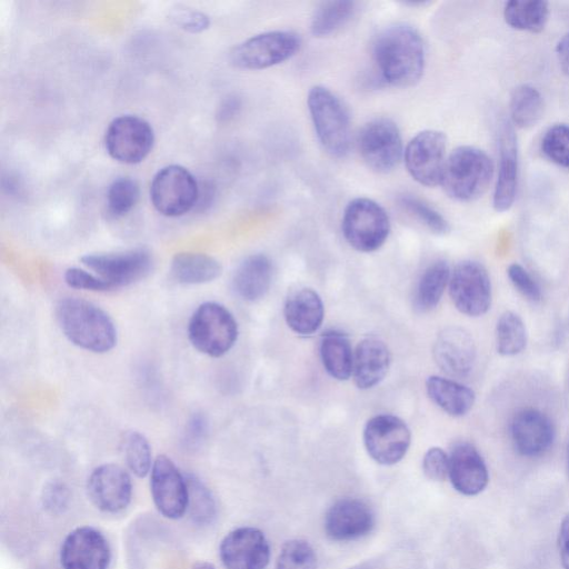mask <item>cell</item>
I'll use <instances>...</instances> for the list:
<instances>
[{"instance_id": "1", "label": "cell", "mask_w": 569, "mask_h": 569, "mask_svg": "<svg viewBox=\"0 0 569 569\" xmlns=\"http://www.w3.org/2000/svg\"><path fill=\"white\" fill-rule=\"evenodd\" d=\"M372 57L377 72L386 84L411 87L423 74V40L409 24L395 23L380 31L373 42Z\"/></svg>"}, {"instance_id": "2", "label": "cell", "mask_w": 569, "mask_h": 569, "mask_svg": "<svg viewBox=\"0 0 569 569\" xmlns=\"http://www.w3.org/2000/svg\"><path fill=\"white\" fill-rule=\"evenodd\" d=\"M57 319L63 335L79 348L102 353L117 343L113 321L92 302L66 298L57 307Z\"/></svg>"}, {"instance_id": "3", "label": "cell", "mask_w": 569, "mask_h": 569, "mask_svg": "<svg viewBox=\"0 0 569 569\" xmlns=\"http://www.w3.org/2000/svg\"><path fill=\"white\" fill-rule=\"evenodd\" d=\"M493 172V162L483 150L460 146L447 157L440 184L451 199L468 202L487 191Z\"/></svg>"}, {"instance_id": "4", "label": "cell", "mask_w": 569, "mask_h": 569, "mask_svg": "<svg viewBox=\"0 0 569 569\" xmlns=\"http://www.w3.org/2000/svg\"><path fill=\"white\" fill-rule=\"evenodd\" d=\"M307 104L321 147L331 157L343 158L351 142L350 117L345 103L327 87L313 86Z\"/></svg>"}, {"instance_id": "5", "label": "cell", "mask_w": 569, "mask_h": 569, "mask_svg": "<svg viewBox=\"0 0 569 569\" xmlns=\"http://www.w3.org/2000/svg\"><path fill=\"white\" fill-rule=\"evenodd\" d=\"M191 345L210 357H221L236 343L238 325L232 313L218 302L201 303L188 325Z\"/></svg>"}, {"instance_id": "6", "label": "cell", "mask_w": 569, "mask_h": 569, "mask_svg": "<svg viewBox=\"0 0 569 569\" xmlns=\"http://www.w3.org/2000/svg\"><path fill=\"white\" fill-rule=\"evenodd\" d=\"M341 230L346 241L353 249L372 252L378 250L389 236V216L377 201L359 197L345 208Z\"/></svg>"}, {"instance_id": "7", "label": "cell", "mask_w": 569, "mask_h": 569, "mask_svg": "<svg viewBox=\"0 0 569 569\" xmlns=\"http://www.w3.org/2000/svg\"><path fill=\"white\" fill-rule=\"evenodd\" d=\"M301 38L290 30H272L244 40L230 54L232 64L241 69L260 70L277 66L293 57Z\"/></svg>"}, {"instance_id": "8", "label": "cell", "mask_w": 569, "mask_h": 569, "mask_svg": "<svg viewBox=\"0 0 569 569\" xmlns=\"http://www.w3.org/2000/svg\"><path fill=\"white\" fill-rule=\"evenodd\" d=\"M199 192L193 174L178 164L160 169L150 184L153 207L167 217H178L190 211L198 203Z\"/></svg>"}, {"instance_id": "9", "label": "cell", "mask_w": 569, "mask_h": 569, "mask_svg": "<svg viewBox=\"0 0 569 569\" xmlns=\"http://www.w3.org/2000/svg\"><path fill=\"white\" fill-rule=\"evenodd\" d=\"M357 143L365 163L378 173L392 171L403 157L400 130L387 118L367 122L359 132Z\"/></svg>"}, {"instance_id": "10", "label": "cell", "mask_w": 569, "mask_h": 569, "mask_svg": "<svg viewBox=\"0 0 569 569\" xmlns=\"http://www.w3.org/2000/svg\"><path fill=\"white\" fill-rule=\"evenodd\" d=\"M447 157L446 134L435 129L418 132L403 151L409 174L426 187L440 184Z\"/></svg>"}, {"instance_id": "11", "label": "cell", "mask_w": 569, "mask_h": 569, "mask_svg": "<svg viewBox=\"0 0 569 569\" xmlns=\"http://www.w3.org/2000/svg\"><path fill=\"white\" fill-rule=\"evenodd\" d=\"M449 295L463 315L479 317L491 306V282L486 268L471 260L461 261L451 271Z\"/></svg>"}, {"instance_id": "12", "label": "cell", "mask_w": 569, "mask_h": 569, "mask_svg": "<svg viewBox=\"0 0 569 569\" xmlns=\"http://www.w3.org/2000/svg\"><path fill=\"white\" fill-rule=\"evenodd\" d=\"M154 134L144 119L123 114L113 119L104 136V146L111 158L122 163H138L151 151Z\"/></svg>"}, {"instance_id": "13", "label": "cell", "mask_w": 569, "mask_h": 569, "mask_svg": "<svg viewBox=\"0 0 569 569\" xmlns=\"http://www.w3.org/2000/svg\"><path fill=\"white\" fill-rule=\"evenodd\" d=\"M410 442V429L403 420L392 415L375 416L363 429L366 450L380 465L399 462L406 456Z\"/></svg>"}, {"instance_id": "14", "label": "cell", "mask_w": 569, "mask_h": 569, "mask_svg": "<svg viewBox=\"0 0 569 569\" xmlns=\"http://www.w3.org/2000/svg\"><path fill=\"white\" fill-rule=\"evenodd\" d=\"M150 491L154 506L166 518L179 519L187 512L189 501L187 478L164 455L158 456L152 463Z\"/></svg>"}, {"instance_id": "15", "label": "cell", "mask_w": 569, "mask_h": 569, "mask_svg": "<svg viewBox=\"0 0 569 569\" xmlns=\"http://www.w3.org/2000/svg\"><path fill=\"white\" fill-rule=\"evenodd\" d=\"M81 262L107 281L112 289L144 278L152 267L151 254L144 249L86 254Z\"/></svg>"}, {"instance_id": "16", "label": "cell", "mask_w": 569, "mask_h": 569, "mask_svg": "<svg viewBox=\"0 0 569 569\" xmlns=\"http://www.w3.org/2000/svg\"><path fill=\"white\" fill-rule=\"evenodd\" d=\"M110 559L107 539L89 526L70 531L60 548L62 569H108Z\"/></svg>"}, {"instance_id": "17", "label": "cell", "mask_w": 569, "mask_h": 569, "mask_svg": "<svg viewBox=\"0 0 569 569\" xmlns=\"http://www.w3.org/2000/svg\"><path fill=\"white\" fill-rule=\"evenodd\" d=\"M219 553L226 569H264L270 560V546L258 528L240 527L221 540Z\"/></svg>"}, {"instance_id": "18", "label": "cell", "mask_w": 569, "mask_h": 569, "mask_svg": "<svg viewBox=\"0 0 569 569\" xmlns=\"http://www.w3.org/2000/svg\"><path fill=\"white\" fill-rule=\"evenodd\" d=\"M87 492L97 509L116 513L126 509L131 501V478L122 467L104 463L90 473Z\"/></svg>"}, {"instance_id": "19", "label": "cell", "mask_w": 569, "mask_h": 569, "mask_svg": "<svg viewBox=\"0 0 569 569\" xmlns=\"http://www.w3.org/2000/svg\"><path fill=\"white\" fill-rule=\"evenodd\" d=\"M375 526L371 508L362 500L343 498L325 516V531L335 541H350L368 535Z\"/></svg>"}, {"instance_id": "20", "label": "cell", "mask_w": 569, "mask_h": 569, "mask_svg": "<svg viewBox=\"0 0 569 569\" xmlns=\"http://www.w3.org/2000/svg\"><path fill=\"white\" fill-rule=\"evenodd\" d=\"M433 357L439 368L452 377H465L476 361V345L470 333L459 327H448L437 337Z\"/></svg>"}, {"instance_id": "21", "label": "cell", "mask_w": 569, "mask_h": 569, "mask_svg": "<svg viewBox=\"0 0 569 569\" xmlns=\"http://www.w3.org/2000/svg\"><path fill=\"white\" fill-rule=\"evenodd\" d=\"M510 433L516 450L525 457L545 453L552 445L555 429L543 412L526 408L518 411L511 421Z\"/></svg>"}, {"instance_id": "22", "label": "cell", "mask_w": 569, "mask_h": 569, "mask_svg": "<svg viewBox=\"0 0 569 569\" xmlns=\"http://www.w3.org/2000/svg\"><path fill=\"white\" fill-rule=\"evenodd\" d=\"M448 477L452 487L465 496L480 493L489 480L481 455L468 442H459L452 448L449 455Z\"/></svg>"}, {"instance_id": "23", "label": "cell", "mask_w": 569, "mask_h": 569, "mask_svg": "<svg viewBox=\"0 0 569 569\" xmlns=\"http://www.w3.org/2000/svg\"><path fill=\"white\" fill-rule=\"evenodd\" d=\"M518 148L515 131L505 122L499 133V167L492 204L496 211L503 212L515 202L518 186Z\"/></svg>"}, {"instance_id": "24", "label": "cell", "mask_w": 569, "mask_h": 569, "mask_svg": "<svg viewBox=\"0 0 569 569\" xmlns=\"http://www.w3.org/2000/svg\"><path fill=\"white\" fill-rule=\"evenodd\" d=\"M390 365V352L379 338L362 339L353 352L352 377L359 389H370L386 377Z\"/></svg>"}, {"instance_id": "25", "label": "cell", "mask_w": 569, "mask_h": 569, "mask_svg": "<svg viewBox=\"0 0 569 569\" xmlns=\"http://www.w3.org/2000/svg\"><path fill=\"white\" fill-rule=\"evenodd\" d=\"M283 316L293 332L303 336L312 335L322 325L323 302L317 291L311 288H301L287 298Z\"/></svg>"}, {"instance_id": "26", "label": "cell", "mask_w": 569, "mask_h": 569, "mask_svg": "<svg viewBox=\"0 0 569 569\" xmlns=\"http://www.w3.org/2000/svg\"><path fill=\"white\" fill-rule=\"evenodd\" d=\"M272 279V263L262 253L247 257L237 268L232 286L236 293L246 301H257L266 296Z\"/></svg>"}, {"instance_id": "27", "label": "cell", "mask_w": 569, "mask_h": 569, "mask_svg": "<svg viewBox=\"0 0 569 569\" xmlns=\"http://www.w3.org/2000/svg\"><path fill=\"white\" fill-rule=\"evenodd\" d=\"M426 390L432 402L453 417H461L468 413L476 399L472 389L439 376L428 377Z\"/></svg>"}, {"instance_id": "28", "label": "cell", "mask_w": 569, "mask_h": 569, "mask_svg": "<svg viewBox=\"0 0 569 569\" xmlns=\"http://www.w3.org/2000/svg\"><path fill=\"white\" fill-rule=\"evenodd\" d=\"M171 276L183 284L207 283L221 273L220 263L212 257L199 252H180L171 261Z\"/></svg>"}, {"instance_id": "29", "label": "cell", "mask_w": 569, "mask_h": 569, "mask_svg": "<svg viewBox=\"0 0 569 569\" xmlns=\"http://www.w3.org/2000/svg\"><path fill=\"white\" fill-rule=\"evenodd\" d=\"M320 357L330 377L342 381L352 376L353 352L348 337L342 332L330 331L322 336Z\"/></svg>"}, {"instance_id": "30", "label": "cell", "mask_w": 569, "mask_h": 569, "mask_svg": "<svg viewBox=\"0 0 569 569\" xmlns=\"http://www.w3.org/2000/svg\"><path fill=\"white\" fill-rule=\"evenodd\" d=\"M449 264L443 260L431 263L421 274L415 293L413 307L419 312L432 310L439 303L450 279Z\"/></svg>"}, {"instance_id": "31", "label": "cell", "mask_w": 569, "mask_h": 569, "mask_svg": "<svg viewBox=\"0 0 569 569\" xmlns=\"http://www.w3.org/2000/svg\"><path fill=\"white\" fill-rule=\"evenodd\" d=\"M549 17L548 2L542 0H512L505 4L503 18L511 28L540 32L545 29Z\"/></svg>"}, {"instance_id": "32", "label": "cell", "mask_w": 569, "mask_h": 569, "mask_svg": "<svg viewBox=\"0 0 569 569\" xmlns=\"http://www.w3.org/2000/svg\"><path fill=\"white\" fill-rule=\"evenodd\" d=\"M356 11L353 1H326L315 10L310 31L313 37L325 38L340 30L352 18Z\"/></svg>"}, {"instance_id": "33", "label": "cell", "mask_w": 569, "mask_h": 569, "mask_svg": "<svg viewBox=\"0 0 569 569\" xmlns=\"http://www.w3.org/2000/svg\"><path fill=\"white\" fill-rule=\"evenodd\" d=\"M541 93L530 84H520L510 97V117L512 123L521 129L536 126L543 114Z\"/></svg>"}, {"instance_id": "34", "label": "cell", "mask_w": 569, "mask_h": 569, "mask_svg": "<svg viewBox=\"0 0 569 569\" xmlns=\"http://www.w3.org/2000/svg\"><path fill=\"white\" fill-rule=\"evenodd\" d=\"M527 345V331L522 319L512 311H505L496 326V348L501 356H516Z\"/></svg>"}, {"instance_id": "35", "label": "cell", "mask_w": 569, "mask_h": 569, "mask_svg": "<svg viewBox=\"0 0 569 569\" xmlns=\"http://www.w3.org/2000/svg\"><path fill=\"white\" fill-rule=\"evenodd\" d=\"M122 451L127 466L137 477H146L151 471V449L142 433L127 432L122 439Z\"/></svg>"}, {"instance_id": "36", "label": "cell", "mask_w": 569, "mask_h": 569, "mask_svg": "<svg viewBox=\"0 0 569 569\" xmlns=\"http://www.w3.org/2000/svg\"><path fill=\"white\" fill-rule=\"evenodd\" d=\"M189 501L188 510L194 523H210L216 515L217 507L210 490L194 476H188Z\"/></svg>"}, {"instance_id": "37", "label": "cell", "mask_w": 569, "mask_h": 569, "mask_svg": "<svg viewBox=\"0 0 569 569\" xmlns=\"http://www.w3.org/2000/svg\"><path fill=\"white\" fill-rule=\"evenodd\" d=\"M140 190L134 179L120 177L111 182L107 191L108 212L112 217H122L137 203Z\"/></svg>"}, {"instance_id": "38", "label": "cell", "mask_w": 569, "mask_h": 569, "mask_svg": "<svg viewBox=\"0 0 569 569\" xmlns=\"http://www.w3.org/2000/svg\"><path fill=\"white\" fill-rule=\"evenodd\" d=\"M400 204L431 232L442 236L449 232L450 226L445 217L425 200L405 194Z\"/></svg>"}, {"instance_id": "39", "label": "cell", "mask_w": 569, "mask_h": 569, "mask_svg": "<svg viewBox=\"0 0 569 569\" xmlns=\"http://www.w3.org/2000/svg\"><path fill=\"white\" fill-rule=\"evenodd\" d=\"M276 569H317L316 552L306 540H289L279 552Z\"/></svg>"}, {"instance_id": "40", "label": "cell", "mask_w": 569, "mask_h": 569, "mask_svg": "<svg viewBox=\"0 0 569 569\" xmlns=\"http://www.w3.org/2000/svg\"><path fill=\"white\" fill-rule=\"evenodd\" d=\"M541 149L549 160L569 169V126L558 123L550 127L541 139Z\"/></svg>"}, {"instance_id": "41", "label": "cell", "mask_w": 569, "mask_h": 569, "mask_svg": "<svg viewBox=\"0 0 569 569\" xmlns=\"http://www.w3.org/2000/svg\"><path fill=\"white\" fill-rule=\"evenodd\" d=\"M422 470L430 480H445L449 473V456L439 447L428 449L422 459Z\"/></svg>"}, {"instance_id": "42", "label": "cell", "mask_w": 569, "mask_h": 569, "mask_svg": "<svg viewBox=\"0 0 569 569\" xmlns=\"http://www.w3.org/2000/svg\"><path fill=\"white\" fill-rule=\"evenodd\" d=\"M508 277L513 287L527 299L538 301L541 298V290L535 279L520 264L512 263L508 267Z\"/></svg>"}, {"instance_id": "43", "label": "cell", "mask_w": 569, "mask_h": 569, "mask_svg": "<svg viewBox=\"0 0 569 569\" xmlns=\"http://www.w3.org/2000/svg\"><path fill=\"white\" fill-rule=\"evenodd\" d=\"M66 283L74 289L92 290V291H107L112 287L101 279L86 270L79 268H69L64 272Z\"/></svg>"}, {"instance_id": "44", "label": "cell", "mask_w": 569, "mask_h": 569, "mask_svg": "<svg viewBox=\"0 0 569 569\" xmlns=\"http://www.w3.org/2000/svg\"><path fill=\"white\" fill-rule=\"evenodd\" d=\"M171 18L178 26L190 32L202 31L209 26V18L204 13L189 8L174 9Z\"/></svg>"}, {"instance_id": "45", "label": "cell", "mask_w": 569, "mask_h": 569, "mask_svg": "<svg viewBox=\"0 0 569 569\" xmlns=\"http://www.w3.org/2000/svg\"><path fill=\"white\" fill-rule=\"evenodd\" d=\"M208 431V421L201 413H194L187 423L186 441L189 443H198L202 441Z\"/></svg>"}, {"instance_id": "46", "label": "cell", "mask_w": 569, "mask_h": 569, "mask_svg": "<svg viewBox=\"0 0 569 569\" xmlns=\"http://www.w3.org/2000/svg\"><path fill=\"white\" fill-rule=\"evenodd\" d=\"M558 543L561 565L563 569H569V513L561 521Z\"/></svg>"}, {"instance_id": "47", "label": "cell", "mask_w": 569, "mask_h": 569, "mask_svg": "<svg viewBox=\"0 0 569 569\" xmlns=\"http://www.w3.org/2000/svg\"><path fill=\"white\" fill-rule=\"evenodd\" d=\"M46 502L48 507L50 508H59L66 505V500L57 498V497H67V489L63 487V485L58 482H52L47 489H46Z\"/></svg>"}, {"instance_id": "48", "label": "cell", "mask_w": 569, "mask_h": 569, "mask_svg": "<svg viewBox=\"0 0 569 569\" xmlns=\"http://www.w3.org/2000/svg\"><path fill=\"white\" fill-rule=\"evenodd\" d=\"M556 53L561 70L569 76V32H567L557 43Z\"/></svg>"}, {"instance_id": "49", "label": "cell", "mask_w": 569, "mask_h": 569, "mask_svg": "<svg viewBox=\"0 0 569 569\" xmlns=\"http://www.w3.org/2000/svg\"><path fill=\"white\" fill-rule=\"evenodd\" d=\"M239 108V99H237L236 97H231L221 107L220 117H222V119H230L238 112Z\"/></svg>"}, {"instance_id": "50", "label": "cell", "mask_w": 569, "mask_h": 569, "mask_svg": "<svg viewBox=\"0 0 569 569\" xmlns=\"http://www.w3.org/2000/svg\"><path fill=\"white\" fill-rule=\"evenodd\" d=\"M192 569H216L214 566L208 561H197L193 563Z\"/></svg>"}, {"instance_id": "51", "label": "cell", "mask_w": 569, "mask_h": 569, "mask_svg": "<svg viewBox=\"0 0 569 569\" xmlns=\"http://www.w3.org/2000/svg\"><path fill=\"white\" fill-rule=\"evenodd\" d=\"M568 470H569V446H568Z\"/></svg>"}]
</instances>
